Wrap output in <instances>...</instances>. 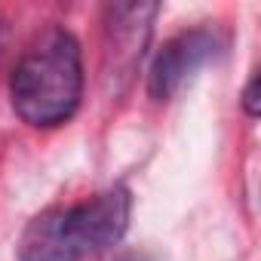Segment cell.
<instances>
[{
  "label": "cell",
  "mask_w": 261,
  "mask_h": 261,
  "mask_svg": "<svg viewBox=\"0 0 261 261\" xmlns=\"http://www.w3.org/2000/svg\"><path fill=\"white\" fill-rule=\"evenodd\" d=\"M111 25L108 34L114 37V46L108 56H114V68H133L142 59V46L151 34V19L157 16L154 4H117L108 10Z\"/></svg>",
  "instance_id": "4"
},
{
  "label": "cell",
  "mask_w": 261,
  "mask_h": 261,
  "mask_svg": "<svg viewBox=\"0 0 261 261\" xmlns=\"http://www.w3.org/2000/svg\"><path fill=\"white\" fill-rule=\"evenodd\" d=\"M243 108H246V114L249 117H258V74L246 83V89H243Z\"/></svg>",
  "instance_id": "5"
},
{
  "label": "cell",
  "mask_w": 261,
  "mask_h": 261,
  "mask_svg": "<svg viewBox=\"0 0 261 261\" xmlns=\"http://www.w3.org/2000/svg\"><path fill=\"white\" fill-rule=\"evenodd\" d=\"M83 92L80 43L68 28L43 31L10 77V98L28 126H59L71 120Z\"/></svg>",
  "instance_id": "2"
},
{
  "label": "cell",
  "mask_w": 261,
  "mask_h": 261,
  "mask_svg": "<svg viewBox=\"0 0 261 261\" xmlns=\"http://www.w3.org/2000/svg\"><path fill=\"white\" fill-rule=\"evenodd\" d=\"M215 53H218V40H215V34H209L203 28L181 31L172 40H166L163 49L154 56L151 74H148V92H151V98H157V101L169 98Z\"/></svg>",
  "instance_id": "3"
},
{
  "label": "cell",
  "mask_w": 261,
  "mask_h": 261,
  "mask_svg": "<svg viewBox=\"0 0 261 261\" xmlns=\"http://www.w3.org/2000/svg\"><path fill=\"white\" fill-rule=\"evenodd\" d=\"M133 197L123 185L92 194L74 206L34 215L19 240V261H83L111 249L129 227Z\"/></svg>",
  "instance_id": "1"
}]
</instances>
